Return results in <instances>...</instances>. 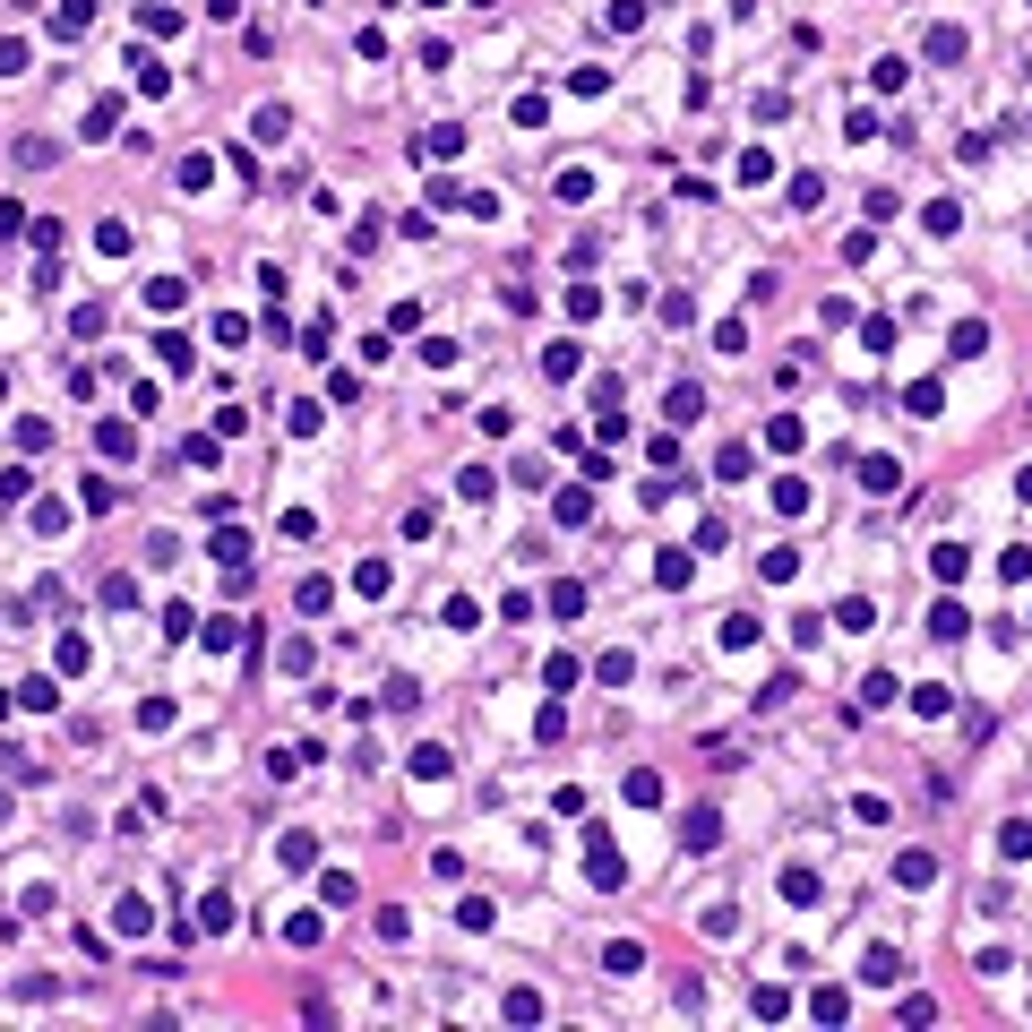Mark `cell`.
<instances>
[{"label":"cell","mask_w":1032,"mask_h":1032,"mask_svg":"<svg viewBox=\"0 0 1032 1032\" xmlns=\"http://www.w3.org/2000/svg\"><path fill=\"white\" fill-rule=\"evenodd\" d=\"M585 869H594L602 895H620V886H628V869H620V852H611V835H602V826H585Z\"/></svg>","instance_id":"cell-1"},{"label":"cell","mask_w":1032,"mask_h":1032,"mask_svg":"<svg viewBox=\"0 0 1032 1032\" xmlns=\"http://www.w3.org/2000/svg\"><path fill=\"white\" fill-rule=\"evenodd\" d=\"M895 482H903L895 456H860V491H869V499H895Z\"/></svg>","instance_id":"cell-2"},{"label":"cell","mask_w":1032,"mask_h":1032,"mask_svg":"<svg viewBox=\"0 0 1032 1032\" xmlns=\"http://www.w3.org/2000/svg\"><path fill=\"white\" fill-rule=\"evenodd\" d=\"M903 413H912V422H938V413H946V387H938V379H912V387H903Z\"/></svg>","instance_id":"cell-3"},{"label":"cell","mask_w":1032,"mask_h":1032,"mask_svg":"<svg viewBox=\"0 0 1032 1032\" xmlns=\"http://www.w3.org/2000/svg\"><path fill=\"white\" fill-rule=\"evenodd\" d=\"M895 886H912V895H921V886H938V852H903V860H895Z\"/></svg>","instance_id":"cell-4"},{"label":"cell","mask_w":1032,"mask_h":1032,"mask_svg":"<svg viewBox=\"0 0 1032 1032\" xmlns=\"http://www.w3.org/2000/svg\"><path fill=\"white\" fill-rule=\"evenodd\" d=\"M155 362H164L172 379H190V362H198V353H190V336H172V327H164V336H155Z\"/></svg>","instance_id":"cell-5"},{"label":"cell","mask_w":1032,"mask_h":1032,"mask_svg":"<svg viewBox=\"0 0 1032 1032\" xmlns=\"http://www.w3.org/2000/svg\"><path fill=\"white\" fill-rule=\"evenodd\" d=\"M860 981H878V989L903 981V955H895V946H869V955H860Z\"/></svg>","instance_id":"cell-6"},{"label":"cell","mask_w":1032,"mask_h":1032,"mask_svg":"<svg viewBox=\"0 0 1032 1032\" xmlns=\"http://www.w3.org/2000/svg\"><path fill=\"white\" fill-rule=\"evenodd\" d=\"M129 448H138V430H129V422H95V456H112V465H121Z\"/></svg>","instance_id":"cell-7"},{"label":"cell","mask_w":1032,"mask_h":1032,"mask_svg":"<svg viewBox=\"0 0 1032 1032\" xmlns=\"http://www.w3.org/2000/svg\"><path fill=\"white\" fill-rule=\"evenodd\" d=\"M929 61H938V69L964 61V26H929Z\"/></svg>","instance_id":"cell-8"},{"label":"cell","mask_w":1032,"mask_h":1032,"mask_svg":"<svg viewBox=\"0 0 1032 1032\" xmlns=\"http://www.w3.org/2000/svg\"><path fill=\"white\" fill-rule=\"evenodd\" d=\"M714 843H723V817H714V809H688V852H714Z\"/></svg>","instance_id":"cell-9"},{"label":"cell","mask_w":1032,"mask_h":1032,"mask_svg":"<svg viewBox=\"0 0 1032 1032\" xmlns=\"http://www.w3.org/2000/svg\"><path fill=\"white\" fill-rule=\"evenodd\" d=\"M585 516H594V482L577 473V491H559V525H585Z\"/></svg>","instance_id":"cell-10"},{"label":"cell","mask_w":1032,"mask_h":1032,"mask_svg":"<svg viewBox=\"0 0 1032 1032\" xmlns=\"http://www.w3.org/2000/svg\"><path fill=\"white\" fill-rule=\"evenodd\" d=\"M637 964H645V946H637V938H611V946H602V972H620V981H628Z\"/></svg>","instance_id":"cell-11"},{"label":"cell","mask_w":1032,"mask_h":1032,"mask_svg":"<svg viewBox=\"0 0 1032 1032\" xmlns=\"http://www.w3.org/2000/svg\"><path fill=\"white\" fill-rule=\"evenodd\" d=\"M207 559H224V568H250V534H233V525H224V534L207 542Z\"/></svg>","instance_id":"cell-12"},{"label":"cell","mask_w":1032,"mask_h":1032,"mask_svg":"<svg viewBox=\"0 0 1032 1032\" xmlns=\"http://www.w3.org/2000/svg\"><path fill=\"white\" fill-rule=\"evenodd\" d=\"M327 602H336V585H327V577H301V585H293V611H301V620H310V611H327Z\"/></svg>","instance_id":"cell-13"},{"label":"cell","mask_w":1032,"mask_h":1032,"mask_svg":"<svg viewBox=\"0 0 1032 1032\" xmlns=\"http://www.w3.org/2000/svg\"><path fill=\"white\" fill-rule=\"evenodd\" d=\"M964 602H929V637H964Z\"/></svg>","instance_id":"cell-14"},{"label":"cell","mask_w":1032,"mask_h":1032,"mask_svg":"<svg viewBox=\"0 0 1032 1032\" xmlns=\"http://www.w3.org/2000/svg\"><path fill=\"white\" fill-rule=\"evenodd\" d=\"M628 800H637V809H663V774L637 766V774H628Z\"/></svg>","instance_id":"cell-15"},{"label":"cell","mask_w":1032,"mask_h":1032,"mask_svg":"<svg viewBox=\"0 0 1032 1032\" xmlns=\"http://www.w3.org/2000/svg\"><path fill=\"white\" fill-rule=\"evenodd\" d=\"M602 26H611V35H637V26H645V0H611V9H602Z\"/></svg>","instance_id":"cell-16"},{"label":"cell","mask_w":1032,"mask_h":1032,"mask_svg":"<svg viewBox=\"0 0 1032 1032\" xmlns=\"http://www.w3.org/2000/svg\"><path fill=\"white\" fill-rule=\"evenodd\" d=\"M198 929H207V938H224V929H233V895H207V903H198Z\"/></svg>","instance_id":"cell-17"},{"label":"cell","mask_w":1032,"mask_h":1032,"mask_svg":"<svg viewBox=\"0 0 1032 1032\" xmlns=\"http://www.w3.org/2000/svg\"><path fill=\"white\" fill-rule=\"evenodd\" d=\"M422 155H430V164H439V155L456 164V155H465V129H456V121H448V129H430V138H422Z\"/></svg>","instance_id":"cell-18"},{"label":"cell","mask_w":1032,"mask_h":1032,"mask_svg":"<svg viewBox=\"0 0 1032 1032\" xmlns=\"http://www.w3.org/2000/svg\"><path fill=\"white\" fill-rule=\"evenodd\" d=\"M663 413H671V422H697V413H706V396H697V387L680 379V387H671V396H663Z\"/></svg>","instance_id":"cell-19"},{"label":"cell","mask_w":1032,"mask_h":1032,"mask_svg":"<svg viewBox=\"0 0 1032 1032\" xmlns=\"http://www.w3.org/2000/svg\"><path fill=\"white\" fill-rule=\"evenodd\" d=\"M9 697H18V706H35V714H52V706H61V688H52V680H18Z\"/></svg>","instance_id":"cell-20"},{"label":"cell","mask_w":1032,"mask_h":1032,"mask_svg":"<svg viewBox=\"0 0 1032 1032\" xmlns=\"http://www.w3.org/2000/svg\"><path fill=\"white\" fill-rule=\"evenodd\" d=\"M112 129H121V104H112V95H104V104H86V138H95V147H104Z\"/></svg>","instance_id":"cell-21"},{"label":"cell","mask_w":1032,"mask_h":1032,"mask_svg":"<svg viewBox=\"0 0 1032 1032\" xmlns=\"http://www.w3.org/2000/svg\"><path fill=\"white\" fill-rule=\"evenodd\" d=\"M594 680H602V688H628V680H637V654H602Z\"/></svg>","instance_id":"cell-22"},{"label":"cell","mask_w":1032,"mask_h":1032,"mask_svg":"<svg viewBox=\"0 0 1032 1032\" xmlns=\"http://www.w3.org/2000/svg\"><path fill=\"white\" fill-rule=\"evenodd\" d=\"M284 129H293V112H284V104H258V112H250V138H284Z\"/></svg>","instance_id":"cell-23"},{"label":"cell","mask_w":1032,"mask_h":1032,"mask_svg":"<svg viewBox=\"0 0 1032 1032\" xmlns=\"http://www.w3.org/2000/svg\"><path fill=\"white\" fill-rule=\"evenodd\" d=\"M809 1015H817V1024H843V1015H852V998H843V989H817Z\"/></svg>","instance_id":"cell-24"},{"label":"cell","mask_w":1032,"mask_h":1032,"mask_svg":"<svg viewBox=\"0 0 1032 1032\" xmlns=\"http://www.w3.org/2000/svg\"><path fill=\"white\" fill-rule=\"evenodd\" d=\"M138 26H147V35H181V9H164V0H147V9H138Z\"/></svg>","instance_id":"cell-25"},{"label":"cell","mask_w":1032,"mask_h":1032,"mask_svg":"<svg viewBox=\"0 0 1032 1032\" xmlns=\"http://www.w3.org/2000/svg\"><path fill=\"white\" fill-rule=\"evenodd\" d=\"M551 611H559V620H577V611H585V585L559 577V585H551Z\"/></svg>","instance_id":"cell-26"},{"label":"cell","mask_w":1032,"mask_h":1032,"mask_svg":"<svg viewBox=\"0 0 1032 1032\" xmlns=\"http://www.w3.org/2000/svg\"><path fill=\"white\" fill-rule=\"evenodd\" d=\"M749 1007H757V1015H766V1024H774V1015H792V989H783V981H766V989H757V998H749Z\"/></svg>","instance_id":"cell-27"},{"label":"cell","mask_w":1032,"mask_h":1032,"mask_svg":"<svg viewBox=\"0 0 1032 1032\" xmlns=\"http://www.w3.org/2000/svg\"><path fill=\"white\" fill-rule=\"evenodd\" d=\"M86 18H95L86 0H61V9H52V35H86Z\"/></svg>","instance_id":"cell-28"},{"label":"cell","mask_w":1032,"mask_h":1032,"mask_svg":"<svg viewBox=\"0 0 1032 1032\" xmlns=\"http://www.w3.org/2000/svg\"><path fill=\"white\" fill-rule=\"evenodd\" d=\"M766 448H792V456H800V413H774V422H766Z\"/></svg>","instance_id":"cell-29"},{"label":"cell","mask_w":1032,"mask_h":1032,"mask_svg":"<svg viewBox=\"0 0 1032 1032\" xmlns=\"http://www.w3.org/2000/svg\"><path fill=\"white\" fill-rule=\"evenodd\" d=\"M276 852H284V869H310V860H319V835H284Z\"/></svg>","instance_id":"cell-30"},{"label":"cell","mask_w":1032,"mask_h":1032,"mask_svg":"<svg viewBox=\"0 0 1032 1032\" xmlns=\"http://www.w3.org/2000/svg\"><path fill=\"white\" fill-rule=\"evenodd\" d=\"M946 353H964V362H972V353H989V327H981V319H964V327H955V344H946Z\"/></svg>","instance_id":"cell-31"},{"label":"cell","mask_w":1032,"mask_h":1032,"mask_svg":"<svg viewBox=\"0 0 1032 1032\" xmlns=\"http://www.w3.org/2000/svg\"><path fill=\"white\" fill-rule=\"evenodd\" d=\"M835 628H852V637H860V628H878V611H869V594H852V602H843V611H835Z\"/></svg>","instance_id":"cell-32"},{"label":"cell","mask_w":1032,"mask_h":1032,"mask_svg":"<svg viewBox=\"0 0 1032 1032\" xmlns=\"http://www.w3.org/2000/svg\"><path fill=\"white\" fill-rule=\"evenodd\" d=\"M353 585H362V594L379 602V594H387V585H396V577H387V559H362V568H353Z\"/></svg>","instance_id":"cell-33"},{"label":"cell","mask_w":1032,"mask_h":1032,"mask_svg":"<svg viewBox=\"0 0 1032 1032\" xmlns=\"http://www.w3.org/2000/svg\"><path fill=\"white\" fill-rule=\"evenodd\" d=\"M542 379H577V344H551V353H542Z\"/></svg>","instance_id":"cell-34"},{"label":"cell","mask_w":1032,"mask_h":1032,"mask_svg":"<svg viewBox=\"0 0 1032 1032\" xmlns=\"http://www.w3.org/2000/svg\"><path fill=\"white\" fill-rule=\"evenodd\" d=\"M929 568H938V577L955 585V577H964V542H938V551H929Z\"/></svg>","instance_id":"cell-35"},{"label":"cell","mask_w":1032,"mask_h":1032,"mask_svg":"<svg viewBox=\"0 0 1032 1032\" xmlns=\"http://www.w3.org/2000/svg\"><path fill=\"white\" fill-rule=\"evenodd\" d=\"M921 215H929V233H955V224H964V207H955V198H929Z\"/></svg>","instance_id":"cell-36"},{"label":"cell","mask_w":1032,"mask_h":1032,"mask_svg":"<svg viewBox=\"0 0 1032 1032\" xmlns=\"http://www.w3.org/2000/svg\"><path fill=\"white\" fill-rule=\"evenodd\" d=\"M542 680H551L559 697H568V688H577V654H551V663H542Z\"/></svg>","instance_id":"cell-37"},{"label":"cell","mask_w":1032,"mask_h":1032,"mask_svg":"<svg viewBox=\"0 0 1032 1032\" xmlns=\"http://www.w3.org/2000/svg\"><path fill=\"white\" fill-rule=\"evenodd\" d=\"M508 1024H542V998H534V989H508Z\"/></svg>","instance_id":"cell-38"},{"label":"cell","mask_w":1032,"mask_h":1032,"mask_svg":"<svg viewBox=\"0 0 1032 1032\" xmlns=\"http://www.w3.org/2000/svg\"><path fill=\"white\" fill-rule=\"evenodd\" d=\"M181 293H190L181 276H155V284H147V301H155V310H181Z\"/></svg>","instance_id":"cell-39"},{"label":"cell","mask_w":1032,"mask_h":1032,"mask_svg":"<svg viewBox=\"0 0 1032 1032\" xmlns=\"http://www.w3.org/2000/svg\"><path fill=\"white\" fill-rule=\"evenodd\" d=\"M817 198H826V181H817V172H792V207H800V215H809V207H817Z\"/></svg>","instance_id":"cell-40"},{"label":"cell","mask_w":1032,"mask_h":1032,"mask_svg":"<svg viewBox=\"0 0 1032 1032\" xmlns=\"http://www.w3.org/2000/svg\"><path fill=\"white\" fill-rule=\"evenodd\" d=\"M740 181H774V155L766 147H740Z\"/></svg>","instance_id":"cell-41"},{"label":"cell","mask_w":1032,"mask_h":1032,"mask_svg":"<svg viewBox=\"0 0 1032 1032\" xmlns=\"http://www.w3.org/2000/svg\"><path fill=\"white\" fill-rule=\"evenodd\" d=\"M998 852H1007V860H1024V852H1032V817H1015L1007 835H998Z\"/></svg>","instance_id":"cell-42"},{"label":"cell","mask_w":1032,"mask_h":1032,"mask_svg":"<svg viewBox=\"0 0 1032 1032\" xmlns=\"http://www.w3.org/2000/svg\"><path fill=\"white\" fill-rule=\"evenodd\" d=\"M783 895H792V903H817V869H783Z\"/></svg>","instance_id":"cell-43"},{"label":"cell","mask_w":1032,"mask_h":1032,"mask_svg":"<svg viewBox=\"0 0 1032 1032\" xmlns=\"http://www.w3.org/2000/svg\"><path fill=\"white\" fill-rule=\"evenodd\" d=\"M1015 491H1024V499H1032V465H1024V473H1015Z\"/></svg>","instance_id":"cell-44"}]
</instances>
